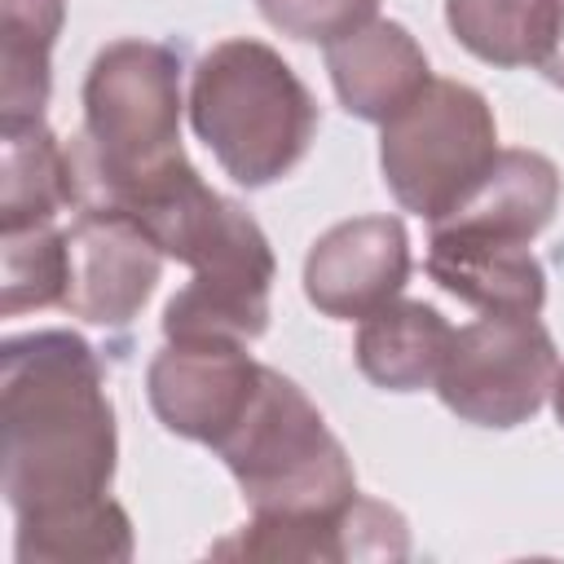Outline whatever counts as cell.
Segmentation results:
<instances>
[{"label":"cell","instance_id":"6da1fadb","mask_svg":"<svg viewBox=\"0 0 564 564\" xmlns=\"http://www.w3.org/2000/svg\"><path fill=\"white\" fill-rule=\"evenodd\" d=\"M115 419L93 348L66 330L4 344V494L18 520L106 498Z\"/></svg>","mask_w":564,"mask_h":564},{"label":"cell","instance_id":"7a4b0ae2","mask_svg":"<svg viewBox=\"0 0 564 564\" xmlns=\"http://www.w3.org/2000/svg\"><path fill=\"white\" fill-rule=\"evenodd\" d=\"M119 212H128L163 256L194 269L189 286L176 291L163 313L167 339L247 344L264 330L273 282L269 242L260 225L238 203L207 189L189 163L123 198Z\"/></svg>","mask_w":564,"mask_h":564},{"label":"cell","instance_id":"3957f363","mask_svg":"<svg viewBox=\"0 0 564 564\" xmlns=\"http://www.w3.org/2000/svg\"><path fill=\"white\" fill-rule=\"evenodd\" d=\"M79 207H119L185 167L181 57L154 40H115L84 84V137L70 141Z\"/></svg>","mask_w":564,"mask_h":564},{"label":"cell","instance_id":"277c9868","mask_svg":"<svg viewBox=\"0 0 564 564\" xmlns=\"http://www.w3.org/2000/svg\"><path fill=\"white\" fill-rule=\"evenodd\" d=\"M189 119L238 185L286 176L317 132L308 88L269 44L256 40H225L194 66Z\"/></svg>","mask_w":564,"mask_h":564},{"label":"cell","instance_id":"5b68a950","mask_svg":"<svg viewBox=\"0 0 564 564\" xmlns=\"http://www.w3.org/2000/svg\"><path fill=\"white\" fill-rule=\"evenodd\" d=\"M256 516H330L357 502L344 445L326 432L313 401L264 366V383L242 423L216 445Z\"/></svg>","mask_w":564,"mask_h":564},{"label":"cell","instance_id":"8992f818","mask_svg":"<svg viewBox=\"0 0 564 564\" xmlns=\"http://www.w3.org/2000/svg\"><path fill=\"white\" fill-rule=\"evenodd\" d=\"M379 159L397 203L436 225L498 159V128L476 88L427 79V88L383 123Z\"/></svg>","mask_w":564,"mask_h":564},{"label":"cell","instance_id":"52a82bcc","mask_svg":"<svg viewBox=\"0 0 564 564\" xmlns=\"http://www.w3.org/2000/svg\"><path fill=\"white\" fill-rule=\"evenodd\" d=\"M555 375L560 357L538 317L485 313L480 322L454 330L436 392L467 423L516 427L546 401Z\"/></svg>","mask_w":564,"mask_h":564},{"label":"cell","instance_id":"ba28073f","mask_svg":"<svg viewBox=\"0 0 564 564\" xmlns=\"http://www.w3.org/2000/svg\"><path fill=\"white\" fill-rule=\"evenodd\" d=\"M264 383V366L234 339H167L150 361V405L154 414L203 445H220L251 410Z\"/></svg>","mask_w":564,"mask_h":564},{"label":"cell","instance_id":"9c48e42d","mask_svg":"<svg viewBox=\"0 0 564 564\" xmlns=\"http://www.w3.org/2000/svg\"><path fill=\"white\" fill-rule=\"evenodd\" d=\"M159 242L119 207H79L66 234V295L84 322L119 326L128 322L159 282Z\"/></svg>","mask_w":564,"mask_h":564},{"label":"cell","instance_id":"30bf717a","mask_svg":"<svg viewBox=\"0 0 564 564\" xmlns=\"http://www.w3.org/2000/svg\"><path fill=\"white\" fill-rule=\"evenodd\" d=\"M410 273L405 229L392 216H361L326 229L304 260V291L330 317H370Z\"/></svg>","mask_w":564,"mask_h":564},{"label":"cell","instance_id":"8fae6325","mask_svg":"<svg viewBox=\"0 0 564 564\" xmlns=\"http://www.w3.org/2000/svg\"><path fill=\"white\" fill-rule=\"evenodd\" d=\"M427 273L480 313L538 317L546 300V273L524 238H502L467 225H432Z\"/></svg>","mask_w":564,"mask_h":564},{"label":"cell","instance_id":"7c38bea8","mask_svg":"<svg viewBox=\"0 0 564 564\" xmlns=\"http://www.w3.org/2000/svg\"><path fill=\"white\" fill-rule=\"evenodd\" d=\"M326 70L348 115L388 123L427 88V57L397 22H366L326 44Z\"/></svg>","mask_w":564,"mask_h":564},{"label":"cell","instance_id":"4fadbf2b","mask_svg":"<svg viewBox=\"0 0 564 564\" xmlns=\"http://www.w3.org/2000/svg\"><path fill=\"white\" fill-rule=\"evenodd\" d=\"M454 326L419 300H388L357 330V366L370 383L388 392H414L436 383Z\"/></svg>","mask_w":564,"mask_h":564},{"label":"cell","instance_id":"5bb4252c","mask_svg":"<svg viewBox=\"0 0 564 564\" xmlns=\"http://www.w3.org/2000/svg\"><path fill=\"white\" fill-rule=\"evenodd\" d=\"M560 203V172L533 150H502L471 194L436 225H467L502 238H533Z\"/></svg>","mask_w":564,"mask_h":564},{"label":"cell","instance_id":"9a60e30c","mask_svg":"<svg viewBox=\"0 0 564 564\" xmlns=\"http://www.w3.org/2000/svg\"><path fill=\"white\" fill-rule=\"evenodd\" d=\"M62 207H79L70 150L53 141L40 123L4 128V163H0V225L4 234L53 225Z\"/></svg>","mask_w":564,"mask_h":564},{"label":"cell","instance_id":"2e32d148","mask_svg":"<svg viewBox=\"0 0 564 564\" xmlns=\"http://www.w3.org/2000/svg\"><path fill=\"white\" fill-rule=\"evenodd\" d=\"M555 18L560 0H445V22L458 44L494 66H542Z\"/></svg>","mask_w":564,"mask_h":564},{"label":"cell","instance_id":"e0dca14e","mask_svg":"<svg viewBox=\"0 0 564 564\" xmlns=\"http://www.w3.org/2000/svg\"><path fill=\"white\" fill-rule=\"evenodd\" d=\"M62 26V0H4L0 101L4 128L40 123L48 101V48Z\"/></svg>","mask_w":564,"mask_h":564},{"label":"cell","instance_id":"ac0fdd59","mask_svg":"<svg viewBox=\"0 0 564 564\" xmlns=\"http://www.w3.org/2000/svg\"><path fill=\"white\" fill-rule=\"evenodd\" d=\"M128 551V516L110 498L44 520H18V560H123Z\"/></svg>","mask_w":564,"mask_h":564},{"label":"cell","instance_id":"d6986e66","mask_svg":"<svg viewBox=\"0 0 564 564\" xmlns=\"http://www.w3.org/2000/svg\"><path fill=\"white\" fill-rule=\"evenodd\" d=\"M66 295V234L53 225H31L4 234V317L22 308L62 304Z\"/></svg>","mask_w":564,"mask_h":564},{"label":"cell","instance_id":"ffe728a7","mask_svg":"<svg viewBox=\"0 0 564 564\" xmlns=\"http://www.w3.org/2000/svg\"><path fill=\"white\" fill-rule=\"evenodd\" d=\"M256 4L291 40H322V44H335L357 26L375 22L379 9V0H256Z\"/></svg>","mask_w":564,"mask_h":564},{"label":"cell","instance_id":"44dd1931","mask_svg":"<svg viewBox=\"0 0 564 564\" xmlns=\"http://www.w3.org/2000/svg\"><path fill=\"white\" fill-rule=\"evenodd\" d=\"M542 75L555 88H564V0H560V18H555V40H551V48L542 57Z\"/></svg>","mask_w":564,"mask_h":564},{"label":"cell","instance_id":"7402d4cb","mask_svg":"<svg viewBox=\"0 0 564 564\" xmlns=\"http://www.w3.org/2000/svg\"><path fill=\"white\" fill-rule=\"evenodd\" d=\"M551 392H555V414H560V423H564V370L555 375V388H551Z\"/></svg>","mask_w":564,"mask_h":564}]
</instances>
